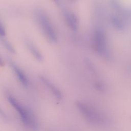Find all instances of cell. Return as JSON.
Listing matches in <instances>:
<instances>
[{
	"instance_id": "cell-1",
	"label": "cell",
	"mask_w": 131,
	"mask_h": 131,
	"mask_svg": "<svg viewBox=\"0 0 131 131\" xmlns=\"http://www.w3.org/2000/svg\"><path fill=\"white\" fill-rule=\"evenodd\" d=\"M76 105L83 117L91 124L102 127L107 126L109 123L107 117L93 106L80 101L77 102Z\"/></svg>"
},
{
	"instance_id": "cell-2",
	"label": "cell",
	"mask_w": 131,
	"mask_h": 131,
	"mask_svg": "<svg viewBox=\"0 0 131 131\" xmlns=\"http://www.w3.org/2000/svg\"><path fill=\"white\" fill-rule=\"evenodd\" d=\"M8 100L19 114L24 125L33 131L37 130L38 124L33 114L13 96H9L8 97Z\"/></svg>"
},
{
	"instance_id": "cell-3",
	"label": "cell",
	"mask_w": 131,
	"mask_h": 131,
	"mask_svg": "<svg viewBox=\"0 0 131 131\" xmlns=\"http://www.w3.org/2000/svg\"><path fill=\"white\" fill-rule=\"evenodd\" d=\"M34 15L37 23L46 37L53 42H56L58 36L55 28L47 13L39 8L35 10Z\"/></svg>"
},
{
	"instance_id": "cell-4",
	"label": "cell",
	"mask_w": 131,
	"mask_h": 131,
	"mask_svg": "<svg viewBox=\"0 0 131 131\" xmlns=\"http://www.w3.org/2000/svg\"><path fill=\"white\" fill-rule=\"evenodd\" d=\"M10 65L13 71L15 73L17 79L19 80L20 83L24 87L27 88L29 86V81L25 72L15 62H11Z\"/></svg>"
},
{
	"instance_id": "cell-5",
	"label": "cell",
	"mask_w": 131,
	"mask_h": 131,
	"mask_svg": "<svg viewBox=\"0 0 131 131\" xmlns=\"http://www.w3.org/2000/svg\"><path fill=\"white\" fill-rule=\"evenodd\" d=\"M63 15L67 25L72 30L76 31L78 26V21L76 16L69 11H64Z\"/></svg>"
},
{
	"instance_id": "cell-6",
	"label": "cell",
	"mask_w": 131,
	"mask_h": 131,
	"mask_svg": "<svg viewBox=\"0 0 131 131\" xmlns=\"http://www.w3.org/2000/svg\"><path fill=\"white\" fill-rule=\"evenodd\" d=\"M39 78L41 81L49 89V90L56 98L58 99L62 98V95L61 92L51 81L43 76H40Z\"/></svg>"
},
{
	"instance_id": "cell-7",
	"label": "cell",
	"mask_w": 131,
	"mask_h": 131,
	"mask_svg": "<svg viewBox=\"0 0 131 131\" xmlns=\"http://www.w3.org/2000/svg\"><path fill=\"white\" fill-rule=\"evenodd\" d=\"M27 46L29 50L30 51L33 56L39 62H41L43 60V57L38 50V49L36 47V46L31 41H27Z\"/></svg>"
},
{
	"instance_id": "cell-8",
	"label": "cell",
	"mask_w": 131,
	"mask_h": 131,
	"mask_svg": "<svg viewBox=\"0 0 131 131\" xmlns=\"http://www.w3.org/2000/svg\"><path fill=\"white\" fill-rule=\"evenodd\" d=\"M3 45L4 47L7 50L12 53V54H15L16 53V51L13 45L7 40H3L2 41Z\"/></svg>"
},
{
	"instance_id": "cell-9",
	"label": "cell",
	"mask_w": 131,
	"mask_h": 131,
	"mask_svg": "<svg viewBox=\"0 0 131 131\" xmlns=\"http://www.w3.org/2000/svg\"><path fill=\"white\" fill-rule=\"evenodd\" d=\"M6 34V32L5 29L3 26V25L0 22V36L3 37V36H5Z\"/></svg>"
},
{
	"instance_id": "cell-10",
	"label": "cell",
	"mask_w": 131,
	"mask_h": 131,
	"mask_svg": "<svg viewBox=\"0 0 131 131\" xmlns=\"http://www.w3.org/2000/svg\"><path fill=\"white\" fill-rule=\"evenodd\" d=\"M53 3H54L57 6H60L61 4L60 0H51Z\"/></svg>"
},
{
	"instance_id": "cell-11",
	"label": "cell",
	"mask_w": 131,
	"mask_h": 131,
	"mask_svg": "<svg viewBox=\"0 0 131 131\" xmlns=\"http://www.w3.org/2000/svg\"><path fill=\"white\" fill-rule=\"evenodd\" d=\"M5 62L2 58L0 56V67H3L5 66Z\"/></svg>"
},
{
	"instance_id": "cell-12",
	"label": "cell",
	"mask_w": 131,
	"mask_h": 131,
	"mask_svg": "<svg viewBox=\"0 0 131 131\" xmlns=\"http://www.w3.org/2000/svg\"><path fill=\"white\" fill-rule=\"evenodd\" d=\"M0 114L3 116H5V114L4 113V112L3 111V110H2L1 107H0Z\"/></svg>"
},
{
	"instance_id": "cell-13",
	"label": "cell",
	"mask_w": 131,
	"mask_h": 131,
	"mask_svg": "<svg viewBox=\"0 0 131 131\" xmlns=\"http://www.w3.org/2000/svg\"><path fill=\"white\" fill-rule=\"evenodd\" d=\"M69 1H71V2H74V1H75V0H69Z\"/></svg>"
}]
</instances>
